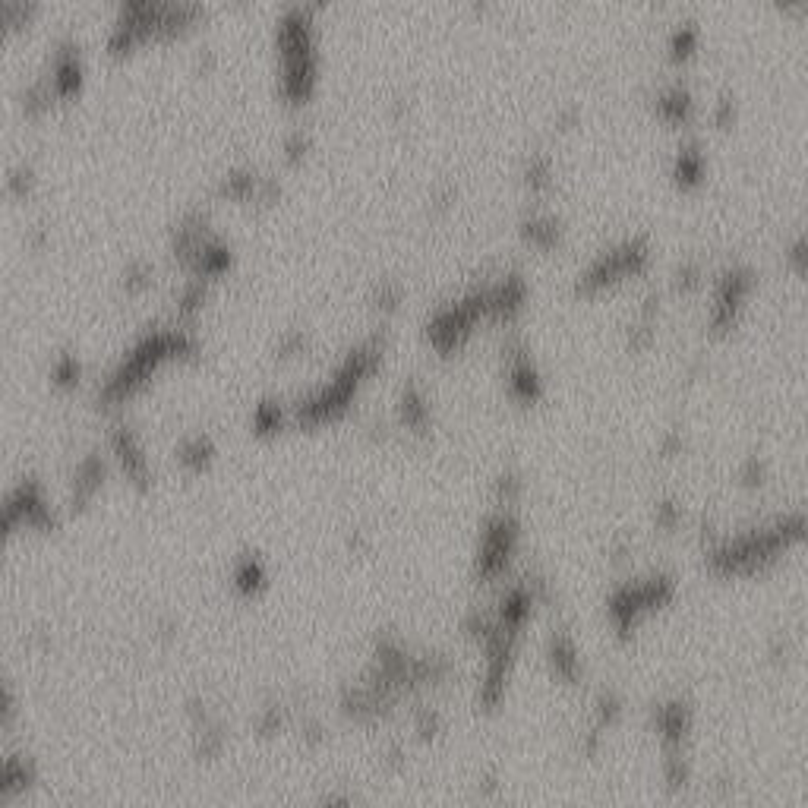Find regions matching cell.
<instances>
[{"mask_svg": "<svg viewBox=\"0 0 808 808\" xmlns=\"http://www.w3.org/2000/svg\"><path fill=\"white\" fill-rule=\"evenodd\" d=\"M521 231H524V237H528L534 247H556L559 237H562V225H559V221L553 215H543V212H534L521 225Z\"/></svg>", "mask_w": 808, "mask_h": 808, "instance_id": "6da1fadb", "label": "cell"}, {"mask_svg": "<svg viewBox=\"0 0 808 808\" xmlns=\"http://www.w3.org/2000/svg\"><path fill=\"white\" fill-rule=\"evenodd\" d=\"M704 174V155L698 149V143H689L676 152V177L682 184H698Z\"/></svg>", "mask_w": 808, "mask_h": 808, "instance_id": "7a4b0ae2", "label": "cell"}, {"mask_svg": "<svg viewBox=\"0 0 808 808\" xmlns=\"http://www.w3.org/2000/svg\"><path fill=\"white\" fill-rule=\"evenodd\" d=\"M698 48V29L695 26H676L673 38H670V51L673 57H689Z\"/></svg>", "mask_w": 808, "mask_h": 808, "instance_id": "3957f363", "label": "cell"}]
</instances>
